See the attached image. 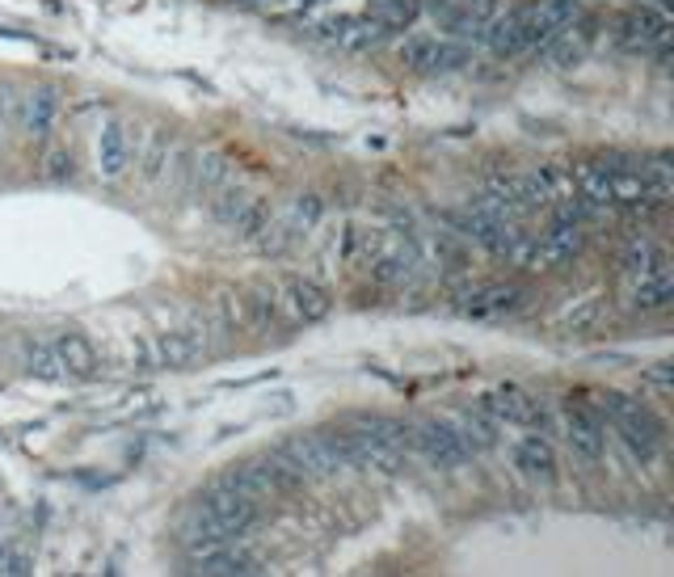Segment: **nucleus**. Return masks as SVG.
<instances>
[{"label":"nucleus","mask_w":674,"mask_h":577,"mask_svg":"<svg viewBox=\"0 0 674 577\" xmlns=\"http://www.w3.org/2000/svg\"><path fill=\"white\" fill-rule=\"evenodd\" d=\"M346 438H350V451L359 459V468H376V472H388V477L410 472V422L371 413V417H355Z\"/></svg>","instance_id":"f257e3e1"},{"label":"nucleus","mask_w":674,"mask_h":577,"mask_svg":"<svg viewBox=\"0 0 674 577\" xmlns=\"http://www.w3.org/2000/svg\"><path fill=\"white\" fill-rule=\"evenodd\" d=\"M291 459V468L304 477V481H325L337 472H355L359 459L350 451V438L346 431H320V434H295L279 447Z\"/></svg>","instance_id":"f03ea898"},{"label":"nucleus","mask_w":674,"mask_h":577,"mask_svg":"<svg viewBox=\"0 0 674 577\" xmlns=\"http://www.w3.org/2000/svg\"><path fill=\"white\" fill-rule=\"evenodd\" d=\"M595 405H599V413L611 422V431L620 434V443L641 464L657 459V451H662V426H657V417L641 401H632L624 392H599Z\"/></svg>","instance_id":"7ed1b4c3"},{"label":"nucleus","mask_w":674,"mask_h":577,"mask_svg":"<svg viewBox=\"0 0 674 577\" xmlns=\"http://www.w3.org/2000/svg\"><path fill=\"white\" fill-rule=\"evenodd\" d=\"M198 510L211 519V527L219 535H228V540H241L244 531L258 527V519H262V502L253 498V493H241L237 485L228 481H216L203 498H198Z\"/></svg>","instance_id":"20e7f679"},{"label":"nucleus","mask_w":674,"mask_h":577,"mask_svg":"<svg viewBox=\"0 0 674 577\" xmlns=\"http://www.w3.org/2000/svg\"><path fill=\"white\" fill-rule=\"evenodd\" d=\"M211 346V329L203 320H191V325H177V329H165L156 334L144 346V367H156V371H182L207 355Z\"/></svg>","instance_id":"39448f33"},{"label":"nucleus","mask_w":674,"mask_h":577,"mask_svg":"<svg viewBox=\"0 0 674 577\" xmlns=\"http://www.w3.org/2000/svg\"><path fill=\"white\" fill-rule=\"evenodd\" d=\"M140 135H144V131H135V127L127 119H119V115L101 119V127H97V144H94V165H97V177H101V182H119L122 173L131 168L135 152H140Z\"/></svg>","instance_id":"423d86ee"},{"label":"nucleus","mask_w":674,"mask_h":577,"mask_svg":"<svg viewBox=\"0 0 674 577\" xmlns=\"http://www.w3.org/2000/svg\"><path fill=\"white\" fill-rule=\"evenodd\" d=\"M531 291L519 283H477L456 295V313L472 316V320H502V316H519L528 308Z\"/></svg>","instance_id":"0eeeda50"},{"label":"nucleus","mask_w":674,"mask_h":577,"mask_svg":"<svg viewBox=\"0 0 674 577\" xmlns=\"http://www.w3.org/2000/svg\"><path fill=\"white\" fill-rule=\"evenodd\" d=\"M186 560H191L194 574H207V577H244V574H258V560L253 553H244L237 540H194L186 544Z\"/></svg>","instance_id":"6e6552de"},{"label":"nucleus","mask_w":674,"mask_h":577,"mask_svg":"<svg viewBox=\"0 0 674 577\" xmlns=\"http://www.w3.org/2000/svg\"><path fill=\"white\" fill-rule=\"evenodd\" d=\"M410 443L413 451L422 459H431L434 468H443V472H456L468 464V451H464V443L456 438V431L447 426V417H422V422H410Z\"/></svg>","instance_id":"1a4fd4ad"},{"label":"nucleus","mask_w":674,"mask_h":577,"mask_svg":"<svg viewBox=\"0 0 674 577\" xmlns=\"http://www.w3.org/2000/svg\"><path fill=\"white\" fill-rule=\"evenodd\" d=\"M274 308L291 325H316L334 313V295L316 279H283V287L274 291Z\"/></svg>","instance_id":"9d476101"},{"label":"nucleus","mask_w":674,"mask_h":577,"mask_svg":"<svg viewBox=\"0 0 674 577\" xmlns=\"http://www.w3.org/2000/svg\"><path fill=\"white\" fill-rule=\"evenodd\" d=\"M616 43L624 51H662L671 43V22L650 9V4H637V9H628L624 18L616 22Z\"/></svg>","instance_id":"9b49d317"},{"label":"nucleus","mask_w":674,"mask_h":577,"mask_svg":"<svg viewBox=\"0 0 674 577\" xmlns=\"http://www.w3.org/2000/svg\"><path fill=\"white\" fill-rule=\"evenodd\" d=\"M561 422H565V443H569V451L581 459V464H599L602 451H607V426L599 422V413L590 410V405H565L561 413Z\"/></svg>","instance_id":"f8f14e48"},{"label":"nucleus","mask_w":674,"mask_h":577,"mask_svg":"<svg viewBox=\"0 0 674 577\" xmlns=\"http://www.w3.org/2000/svg\"><path fill=\"white\" fill-rule=\"evenodd\" d=\"M671 300H674V274L666 258L645 265L641 274H628V304L637 313H662V308H671Z\"/></svg>","instance_id":"ddd939ff"},{"label":"nucleus","mask_w":674,"mask_h":577,"mask_svg":"<svg viewBox=\"0 0 674 577\" xmlns=\"http://www.w3.org/2000/svg\"><path fill=\"white\" fill-rule=\"evenodd\" d=\"M485 410H489V417H493L498 426H502V422L506 426H544V410H540V401L514 384L493 388V392L485 396Z\"/></svg>","instance_id":"4468645a"},{"label":"nucleus","mask_w":674,"mask_h":577,"mask_svg":"<svg viewBox=\"0 0 674 577\" xmlns=\"http://www.w3.org/2000/svg\"><path fill=\"white\" fill-rule=\"evenodd\" d=\"M51 350H55V362H59V375L64 380H94L97 375V350L94 341L76 329H64V334H51Z\"/></svg>","instance_id":"2eb2a0df"},{"label":"nucleus","mask_w":674,"mask_h":577,"mask_svg":"<svg viewBox=\"0 0 674 577\" xmlns=\"http://www.w3.org/2000/svg\"><path fill=\"white\" fill-rule=\"evenodd\" d=\"M59 89L55 85H34V89H25L22 97V131L30 140H47L51 131H55V119H59Z\"/></svg>","instance_id":"dca6fc26"},{"label":"nucleus","mask_w":674,"mask_h":577,"mask_svg":"<svg viewBox=\"0 0 674 577\" xmlns=\"http://www.w3.org/2000/svg\"><path fill=\"white\" fill-rule=\"evenodd\" d=\"M581 18V0H540L528 13V39L531 47L548 43L553 34H561L565 25H574Z\"/></svg>","instance_id":"f3484780"},{"label":"nucleus","mask_w":674,"mask_h":577,"mask_svg":"<svg viewBox=\"0 0 674 577\" xmlns=\"http://www.w3.org/2000/svg\"><path fill=\"white\" fill-rule=\"evenodd\" d=\"M514 468L535 485H556V451L544 434H528L514 443Z\"/></svg>","instance_id":"a211bd4d"},{"label":"nucleus","mask_w":674,"mask_h":577,"mask_svg":"<svg viewBox=\"0 0 674 577\" xmlns=\"http://www.w3.org/2000/svg\"><path fill=\"white\" fill-rule=\"evenodd\" d=\"M447 426L456 431V438L464 443L468 456H485L498 447V422L489 417V410H459L456 417H447Z\"/></svg>","instance_id":"6ab92c4d"},{"label":"nucleus","mask_w":674,"mask_h":577,"mask_svg":"<svg viewBox=\"0 0 674 577\" xmlns=\"http://www.w3.org/2000/svg\"><path fill=\"white\" fill-rule=\"evenodd\" d=\"M485 47L502 59H514L531 51V39H528V13H506V18H489V25L481 30Z\"/></svg>","instance_id":"aec40b11"},{"label":"nucleus","mask_w":674,"mask_h":577,"mask_svg":"<svg viewBox=\"0 0 674 577\" xmlns=\"http://www.w3.org/2000/svg\"><path fill=\"white\" fill-rule=\"evenodd\" d=\"M590 43H595V22L586 25H565L561 34H553L548 39V59H553L556 68H574V64H581L586 59V51H590Z\"/></svg>","instance_id":"412c9836"},{"label":"nucleus","mask_w":674,"mask_h":577,"mask_svg":"<svg viewBox=\"0 0 674 577\" xmlns=\"http://www.w3.org/2000/svg\"><path fill=\"white\" fill-rule=\"evenodd\" d=\"M493 18V0H456V9L443 18V25L452 30V39H481V30Z\"/></svg>","instance_id":"4be33fe9"},{"label":"nucleus","mask_w":674,"mask_h":577,"mask_svg":"<svg viewBox=\"0 0 674 577\" xmlns=\"http://www.w3.org/2000/svg\"><path fill=\"white\" fill-rule=\"evenodd\" d=\"M191 177H194V190L198 194H216L219 186L232 182V161H228L224 152H203V156H194Z\"/></svg>","instance_id":"5701e85b"},{"label":"nucleus","mask_w":674,"mask_h":577,"mask_svg":"<svg viewBox=\"0 0 674 577\" xmlns=\"http://www.w3.org/2000/svg\"><path fill=\"white\" fill-rule=\"evenodd\" d=\"M140 140H144V148L135 152V165H144V177H148V182H156V177L165 173V165H168L173 140H168L165 127H152V131H144Z\"/></svg>","instance_id":"b1692460"},{"label":"nucleus","mask_w":674,"mask_h":577,"mask_svg":"<svg viewBox=\"0 0 674 577\" xmlns=\"http://www.w3.org/2000/svg\"><path fill=\"white\" fill-rule=\"evenodd\" d=\"M320 216H325V198L320 194H295V203L287 207L283 224L291 228V237H300V232H313Z\"/></svg>","instance_id":"393cba45"},{"label":"nucleus","mask_w":674,"mask_h":577,"mask_svg":"<svg viewBox=\"0 0 674 577\" xmlns=\"http://www.w3.org/2000/svg\"><path fill=\"white\" fill-rule=\"evenodd\" d=\"M417 13H422V0H376V22L384 25V30H410L417 22Z\"/></svg>","instance_id":"a878e982"},{"label":"nucleus","mask_w":674,"mask_h":577,"mask_svg":"<svg viewBox=\"0 0 674 577\" xmlns=\"http://www.w3.org/2000/svg\"><path fill=\"white\" fill-rule=\"evenodd\" d=\"M25 371L34 380H64L59 375V362H55V350H51V337H39L25 346Z\"/></svg>","instance_id":"bb28decb"},{"label":"nucleus","mask_w":674,"mask_h":577,"mask_svg":"<svg viewBox=\"0 0 674 577\" xmlns=\"http://www.w3.org/2000/svg\"><path fill=\"white\" fill-rule=\"evenodd\" d=\"M265 198H258V194H244V203H241V211L228 219V228L237 232V237H244V241H253L258 237V228L265 224Z\"/></svg>","instance_id":"cd10ccee"},{"label":"nucleus","mask_w":674,"mask_h":577,"mask_svg":"<svg viewBox=\"0 0 674 577\" xmlns=\"http://www.w3.org/2000/svg\"><path fill=\"white\" fill-rule=\"evenodd\" d=\"M657 258H666V253H662L650 237H632V241L620 249V270H624V279H628V274H641V270L653 265Z\"/></svg>","instance_id":"c85d7f7f"},{"label":"nucleus","mask_w":674,"mask_h":577,"mask_svg":"<svg viewBox=\"0 0 674 577\" xmlns=\"http://www.w3.org/2000/svg\"><path fill=\"white\" fill-rule=\"evenodd\" d=\"M434 47H438V39H431V34H410L401 43V64L413 68V73H431Z\"/></svg>","instance_id":"c756f323"},{"label":"nucleus","mask_w":674,"mask_h":577,"mask_svg":"<svg viewBox=\"0 0 674 577\" xmlns=\"http://www.w3.org/2000/svg\"><path fill=\"white\" fill-rule=\"evenodd\" d=\"M599 320H602V300L599 295H590V300H581L578 308H569V313L561 316V329H565V334H590Z\"/></svg>","instance_id":"7c9ffc66"},{"label":"nucleus","mask_w":674,"mask_h":577,"mask_svg":"<svg viewBox=\"0 0 674 577\" xmlns=\"http://www.w3.org/2000/svg\"><path fill=\"white\" fill-rule=\"evenodd\" d=\"M472 59V51L464 47V39H456V43H438L434 47V59H431V73H456V68H464Z\"/></svg>","instance_id":"2f4dec72"},{"label":"nucleus","mask_w":674,"mask_h":577,"mask_svg":"<svg viewBox=\"0 0 674 577\" xmlns=\"http://www.w3.org/2000/svg\"><path fill=\"white\" fill-rule=\"evenodd\" d=\"M0 574H9V577L34 574V560H30L22 548H13V544H0Z\"/></svg>","instance_id":"473e14b6"},{"label":"nucleus","mask_w":674,"mask_h":577,"mask_svg":"<svg viewBox=\"0 0 674 577\" xmlns=\"http://www.w3.org/2000/svg\"><path fill=\"white\" fill-rule=\"evenodd\" d=\"M51 165H55V168H47V177H64V173L73 177V152H55V156H51Z\"/></svg>","instance_id":"72a5a7b5"},{"label":"nucleus","mask_w":674,"mask_h":577,"mask_svg":"<svg viewBox=\"0 0 674 577\" xmlns=\"http://www.w3.org/2000/svg\"><path fill=\"white\" fill-rule=\"evenodd\" d=\"M650 384L657 388V392H671V367H666V362H657V367H653Z\"/></svg>","instance_id":"f704fd0d"},{"label":"nucleus","mask_w":674,"mask_h":577,"mask_svg":"<svg viewBox=\"0 0 674 577\" xmlns=\"http://www.w3.org/2000/svg\"><path fill=\"white\" fill-rule=\"evenodd\" d=\"M657 4H671V0H657Z\"/></svg>","instance_id":"c9c22d12"}]
</instances>
